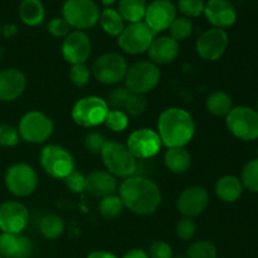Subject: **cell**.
I'll return each instance as SVG.
<instances>
[{"label": "cell", "instance_id": "cell-49", "mask_svg": "<svg viewBox=\"0 0 258 258\" xmlns=\"http://www.w3.org/2000/svg\"><path fill=\"white\" fill-rule=\"evenodd\" d=\"M256 111L258 112V98H257V110Z\"/></svg>", "mask_w": 258, "mask_h": 258}, {"label": "cell", "instance_id": "cell-18", "mask_svg": "<svg viewBox=\"0 0 258 258\" xmlns=\"http://www.w3.org/2000/svg\"><path fill=\"white\" fill-rule=\"evenodd\" d=\"M91 39L82 30L71 32L63 39L62 43V55L66 62L71 64L86 63L91 55Z\"/></svg>", "mask_w": 258, "mask_h": 258}, {"label": "cell", "instance_id": "cell-16", "mask_svg": "<svg viewBox=\"0 0 258 258\" xmlns=\"http://www.w3.org/2000/svg\"><path fill=\"white\" fill-rule=\"evenodd\" d=\"M176 18V7L169 0H154L148 5L145 13V24L154 34L169 29Z\"/></svg>", "mask_w": 258, "mask_h": 258}, {"label": "cell", "instance_id": "cell-40", "mask_svg": "<svg viewBox=\"0 0 258 258\" xmlns=\"http://www.w3.org/2000/svg\"><path fill=\"white\" fill-rule=\"evenodd\" d=\"M20 141V135L18 128L9 123H2L0 125V145L5 148H13L17 146Z\"/></svg>", "mask_w": 258, "mask_h": 258}, {"label": "cell", "instance_id": "cell-24", "mask_svg": "<svg viewBox=\"0 0 258 258\" xmlns=\"http://www.w3.org/2000/svg\"><path fill=\"white\" fill-rule=\"evenodd\" d=\"M243 185L241 179L234 175H224L218 179L216 184V194L224 203H234L243 194Z\"/></svg>", "mask_w": 258, "mask_h": 258}, {"label": "cell", "instance_id": "cell-7", "mask_svg": "<svg viewBox=\"0 0 258 258\" xmlns=\"http://www.w3.org/2000/svg\"><path fill=\"white\" fill-rule=\"evenodd\" d=\"M227 128L232 135L243 141L258 139V112L248 106H236L226 116Z\"/></svg>", "mask_w": 258, "mask_h": 258}, {"label": "cell", "instance_id": "cell-14", "mask_svg": "<svg viewBox=\"0 0 258 258\" xmlns=\"http://www.w3.org/2000/svg\"><path fill=\"white\" fill-rule=\"evenodd\" d=\"M228 43L229 38L226 30L212 28L199 35L196 42V49L203 59L214 62L223 57Z\"/></svg>", "mask_w": 258, "mask_h": 258}, {"label": "cell", "instance_id": "cell-45", "mask_svg": "<svg viewBox=\"0 0 258 258\" xmlns=\"http://www.w3.org/2000/svg\"><path fill=\"white\" fill-rule=\"evenodd\" d=\"M149 258H173L170 244L164 241H154L149 247Z\"/></svg>", "mask_w": 258, "mask_h": 258}, {"label": "cell", "instance_id": "cell-25", "mask_svg": "<svg viewBox=\"0 0 258 258\" xmlns=\"http://www.w3.org/2000/svg\"><path fill=\"white\" fill-rule=\"evenodd\" d=\"M166 169L174 174H184L191 165V155L185 148H169L164 155Z\"/></svg>", "mask_w": 258, "mask_h": 258}, {"label": "cell", "instance_id": "cell-26", "mask_svg": "<svg viewBox=\"0 0 258 258\" xmlns=\"http://www.w3.org/2000/svg\"><path fill=\"white\" fill-rule=\"evenodd\" d=\"M44 7L40 0H23L19 5V17L29 27L39 25L44 19Z\"/></svg>", "mask_w": 258, "mask_h": 258}, {"label": "cell", "instance_id": "cell-32", "mask_svg": "<svg viewBox=\"0 0 258 258\" xmlns=\"http://www.w3.org/2000/svg\"><path fill=\"white\" fill-rule=\"evenodd\" d=\"M239 179L244 189L258 193V158L252 159L243 166Z\"/></svg>", "mask_w": 258, "mask_h": 258}, {"label": "cell", "instance_id": "cell-12", "mask_svg": "<svg viewBox=\"0 0 258 258\" xmlns=\"http://www.w3.org/2000/svg\"><path fill=\"white\" fill-rule=\"evenodd\" d=\"M154 34L145 22L130 23L123 28L122 33L118 35V47L127 54H141L148 52L149 47L153 43Z\"/></svg>", "mask_w": 258, "mask_h": 258}, {"label": "cell", "instance_id": "cell-34", "mask_svg": "<svg viewBox=\"0 0 258 258\" xmlns=\"http://www.w3.org/2000/svg\"><path fill=\"white\" fill-rule=\"evenodd\" d=\"M218 252L214 243L209 241L193 242L186 249V258H217Z\"/></svg>", "mask_w": 258, "mask_h": 258}, {"label": "cell", "instance_id": "cell-37", "mask_svg": "<svg viewBox=\"0 0 258 258\" xmlns=\"http://www.w3.org/2000/svg\"><path fill=\"white\" fill-rule=\"evenodd\" d=\"M204 8L206 4L203 0H179L176 9L185 18H197L204 14Z\"/></svg>", "mask_w": 258, "mask_h": 258}, {"label": "cell", "instance_id": "cell-2", "mask_svg": "<svg viewBox=\"0 0 258 258\" xmlns=\"http://www.w3.org/2000/svg\"><path fill=\"white\" fill-rule=\"evenodd\" d=\"M158 134L166 148H184L196 134V122L190 113L180 107H169L158 118Z\"/></svg>", "mask_w": 258, "mask_h": 258}, {"label": "cell", "instance_id": "cell-41", "mask_svg": "<svg viewBox=\"0 0 258 258\" xmlns=\"http://www.w3.org/2000/svg\"><path fill=\"white\" fill-rule=\"evenodd\" d=\"M197 231V224L193 221V218H188V217H183L180 221L176 223L175 232L176 236L181 239V241H190L193 239L194 234Z\"/></svg>", "mask_w": 258, "mask_h": 258}, {"label": "cell", "instance_id": "cell-23", "mask_svg": "<svg viewBox=\"0 0 258 258\" xmlns=\"http://www.w3.org/2000/svg\"><path fill=\"white\" fill-rule=\"evenodd\" d=\"M148 52L150 62L155 63L156 66L169 64V63L174 62L178 57L179 43L168 35L154 38Z\"/></svg>", "mask_w": 258, "mask_h": 258}, {"label": "cell", "instance_id": "cell-21", "mask_svg": "<svg viewBox=\"0 0 258 258\" xmlns=\"http://www.w3.org/2000/svg\"><path fill=\"white\" fill-rule=\"evenodd\" d=\"M33 253V243L22 233L0 234V256L2 258H29Z\"/></svg>", "mask_w": 258, "mask_h": 258}, {"label": "cell", "instance_id": "cell-39", "mask_svg": "<svg viewBox=\"0 0 258 258\" xmlns=\"http://www.w3.org/2000/svg\"><path fill=\"white\" fill-rule=\"evenodd\" d=\"M130 91L126 87H116L108 95V100L106 101L110 110H122L125 107V103L130 96Z\"/></svg>", "mask_w": 258, "mask_h": 258}, {"label": "cell", "instance_id": "cell-3", "mask_svg": "<svg viewBox=\"0 0 258 258\" xmlns=\"http://www.w3.org/2000/svg\"><path fill=\"white\" fill-rule=\"evenodd\" d=\"M100 155L106 170L115 178L126 179L135 174L138 168L136 158L123 144L117 141H107Z\"/></svg>", "mask_w": 258, "mask_h": 258}, {"label": "cell", "instance_id": "cell-43", "mask_svg": "<svg viewBox=\"0 0 258 258\" xmlns=\"http://www.w3.org/2000/svg\"><path fill=\"white\" fill-rule=\"evenodd\" d=\"M64 180L66 186L70 189L72 193H82L86 190V176L78 170H73Z\"/></svg>", "mask_w": 258, "mask_h": 258}, {"label": "cell", "instance_id": "cell-20", "mask_svg": "<svg viewBox=\"0 0 258 258\" xmlns=\"http://www.w3.org/2000/svg\"><path fill=\"white\" fill-rule=\"evenodd\" d=\"M208 22L213 28H229L236 23L237 12L229 0H209L204 8Z\"/></svg>", "mask_w": 258, "mask_h": 258}, {"label": "cell", "instance_id": "cell-51", "mask_svg": "<svg viewBox=\"0 0 258 258\" xmlns=\"http://www.w3.org/2000/svg\"><path fill=\"white\" fill-rule=\"evenodd\" d=\"M0 258H2V256H0Z\"/></svg>", "mask_w": 258, "mask_h": 258}, {"label": "cell", "instance_id": "cell-5", "mask_svg": "<svg viewBox=\"0 0 258 258\" xmlns=\"http://www.w3.org/2000/svg\"><path fill=\"white\" fill-rule=\"evenodd\" d=\"M62 14L71 28L85 30L97 24L101 12L93 0H66Z\"/></svg>", "mask_w": 258, "mask_h": 258}, {"label": "cell", "instance_id": "cell-31", "mask_svg": "<svg viewBox=\"0 0 258 258\" xmlns=\"http://www.w3.org/2000/svg\"><path fill=\"white\" fill-rule=\"evenodd\" d=\"M123 208H125V206H123L121 198L115 194L105 197L98 203V212L105 219L117 218L122 213Z\"/></svg>", "mask_w": 258, "mask_h": 258}, {"label": "cell", "instance_id": "cell-19", "mask_svg": "<svg viewBox=\"0 0 258 258\" xmlns=\"http://www.w3.org/2000/svg\"><path fill=\"white\" fill-rule=\"evenodd\" d=\"M27 87V78L17 68L0 71V101L12 102L18 100Z\"/></svg>", "mask_w": 258, "mask_h": 258}, {"label": "cell", "instance_id": "cell-35", "mask_svg": "<svg viewBox=\"0 0 258 258\" xmlns=\"http://www.w3.org/2000/svg\"><path fill=\"white\" fill-rule=\"evenodd\" d=\"M148 100H146L145 95H139V93L131 92L128 96L127 101L125 103V111L127 115L130 116H141L146 110H148Z\"/></svg>", "mask_w": 258, "mask_h": 258}, {"label": "cell", "instance_id": "cell-8", "mask_svg": "<svg viewBox=\"0 0 258 258\" xmlns=\"http://www.w3.org/2000/svg\"><path fill=\"white\" fill-rule=\"evenodd\" d=\"M53 121L40 111H29L19 121L20 139L30 144H43L53 133Z\"/></svg>", "mask_w": 258, "mask_h": 258}, {"label": "cell", "instance_id": "cell-38", "mask_svg": "<svg viewBox=\"0 0 258 258\" xmlns=\"http://www.w3.org/2000/svg\"><path fill=\"white\" fill-rule=\"evenodd\" d=\"M91 78V70L86 63L72 64L70 70V80L76 87H85Z\"/></svg>", "mask_w": 258, "mask_h": 258}, {"label": "cell", "instance_id": "cell-6", "mask_svg": "<svg viewBox=\"0 0 258 258\" xmlns=\"http://www.w3.org/2000/svg\"><path fill=\"white\" fill-rule=\"evenodd\" d=\"M108 111L110 108L106 100L97 96H86L73 105L71 116L82 127H96L105 123Z\"/></svg>", "mask_w": 258, "mask_h": 258}, {"label": "cell", "instance_id": "cell-42", "mask_svg": "<svg viewBox=\"0 0 258 258\" xmlns=\"http://www.w3.org/2000/svg\"><path fill=\"white\" fill-rule=\"evenodd\" d=\"M106 143H107V140H106L105 136L101 133H96V131L87 134L85 140H83L86 150L91 154H101Z\"/></svg>", "mask_w": 258, "mask_h": 258}, {"label": "cell", "instance_id": "cell-36", "mask_svg": "<svg viewBox=\"0 0 258 258\" xmlns=\"http://www.w3.org/2000/svg\"><path fill=\"white\" fill-rule=\"evenodd\" d=\"M105 125L115 133H121L128 126V115L122 110H110L106 116Z\"/></svg>", "mask_w": 258, "mask_h": 258}, {"label": "cell", "instance_id": "cell-10", "mask_svg": "<svg viewBox=\"0 0 258 258\" xmlns=\"http://www.w3.org/2000/svg\"><path fill=\"white\" fill-rule=\"evenodd\" d=\"M126 59L118 53H103L96 58L92 66V75L103 85H116L125 80L127 72Z\"/></svg>", "mask_w": 258, "mask_h": 258}, {"label": "cell", "instance_id": "cell-33", "mask_svg": "<svg viewBox=\"0 0 258 258\" xmlns=\"http://www.w3.org/2000/svg\"><path fill=\"white\" fill-rule=\"evenodd\" d=\"M169 30H170V37L179 43L190 37L193 33V23L190 22L189 18L176 17L169 27Z\"/></svg>", "mask_w": 258, "mask_h": 258}, {"label": "cell", "instance_id": "cell-22", "mask_svg": "<svg viewBox=\"0 0 258 258\" xmlns=\"http://www.w3.org/2000/svg\"><path fill=\"white\" fill-rule=\"evenodd\" d=\"M117 189V180L107 170L91 171L86 176V190L96 198H105L113 194Z\"/></svg>", "mask_w": 258, "mask_h": 258}, {"label": "cell", "instance_id": "cell-1", "mask_svg": "<svg viewBox=\"0 0 258 258\" xmlns=\"http://www.w3.org/2000/svg\"><path fill=\"white\" fill-rule=\"evenodd\" d=\"M118 197L125 208L139 216L155 213L161 204V190L153 180L144 176L126 178L118 189Z\"/></svg>", "mask_w": 258, "mask_h": 258}, {"label": "cell", "instance_id": "cell-30", "mask_svg": "<svg viewBox=\"0 0 258 258\" xmlns=\"http://www.w3.org/2000/svg\"><path fill=\"white\" fill-rule=\"evenodd\" d=\"M39 231L45 239H57L64 231V221L58 214L49 213L40 219Z\"/></svg>", "mask_w": 258, "mask_h": 258}, {"label": "cell", "instance_id": "cell-28", "mask_svg": "<svg viewBox=\"0 0 258 258\" xmlns=\"http://www.w3.org/2000/svg\"><path fill=\"white\" fill-rule=\"evenodd\" d=\"M146 8V0H120L118 3V13L128 23L143 22Z\"/></svg>", "mask_w": 258, "mask_h": 258}, {"label": "cell", "instance_id": "cell-13", "mask_svg": "<svg viewBox=\"0 0 258 258\" xmlns=\"http://www.w3.org/2000/svg\"><path fill=\"white\" fill-rule=\"evenodd\" d=\"M126 146L136 159H150L158 155L163 143L158 131L139 128L128 135Z\"/></svg>", "mask_w": 258, "mask_h": 258}, {"label": "cell", "instance_id": "cell-29", "mask_svg": "<svg viewBox=\"0 0 258 258\" xmlns=\"http://www.w3.org/2000/svg\"><path fill=\"white\" fill-rule=\"evenodd\" d=\"M98 22H100L103 32L107 33L108 35H112V37H118L125 28V23H123L125 20L122 19L120 13L115 9H111V8H107L103 12H101Z\"/></svg>", "mask_w": 258, "mask_h": 258}, {"label": "cell", "instance_id": "cell-48", "mask_svg": "<svg viewBox=\"0 0 258 258\" xmlns=\"http://www.w3.org/2000/svg\"><path fill=\"white\" fill-rule=\"evenodd\" d=\"M101 2H102V4L106 5V7H110L113 3H116V0H101Z\"/></svg>", "mask_w": 258, "mask_h": 258}, {"label": "cell", "instance_id": "cell-27", "mask_svg": "<svg viewBox=\"0 0 258 258\" xmlns=\"http://www.w3.org/2000/svg\"><path fill=\"white\" fill-rule=\"evenodd\" d=\"M206 107L212 115L221 117L228 115L234 106L233 100L228 93L224 91H214L207 97Z\"/></svg>", "mask_w": 258, "mask_h": 258}, {"label": "cell", "instance_id": "cell-46", "mask_svg": "<svg viewBox=\"0 0 258 258\" xmlns=\"http://www.w3.org/2000/svg\"><path fill=\"white\" fill-rule=\"evenodd\" d=\"M122 258H149V254L148 252L144 251V249L134 248L130 249L128 252H126L122 256Z\"/></svg>", "mask_w": 258, "mask_h": 258}, {"label": "cell", "instance_id": "cell-47", "mask_svg": "<svg viewBox=\"0 0 258 258\" xmlns=\"http://www.w3.org/2000/svg\"><path fill=\"white\" fill-rule=\"evenodd\" d=\"M87 258H118V257L107 251H93L88 254Z\"/></svg>", "mask_w": 258, "mask_h": 258}, {"label": "cell", "instance_id": "cell-17", "mask_svg": "<svg viewBox=\"0 0 258 258\" xmlns=\"http://www.w3.org/2000/svg\"><path fill=\"white\" fill-rule=\"evenodd\" d=\"M209 204V194L203 186H189L178 197L176 208L183 217L194 218L203 213Z\"/></svg>", "mask_w": 258, "mask_h": 258}, {"label": "cell", "instance_id": "cell-15", "mask_svg": "<svg viewBox=\"0 0 258 258\" xmlns=\"http://www.w3.org/2000/svg\"><path fill=\"white\" fill-rule=\"evenodd\" d=\"M29 213L27 207L17 201H8L0 206L2 233L19 234L27 228Z\"/></svg>", "mask_w": 258, "mask_h": 258}, {"label": "cell", "instance_id": "cell-11", "mask_svg": "<svg viewBox=\"0 0 258 258\" xmlns=\"http://www.w3.org/2000/svg\"><path fill=\"white\" fill-rule=\"evenodd\" d=\"M5 185L13 196L25 198L34 193L37 189L38 175L34 169L28 164H14L5 173Z\"/></svg>", "mask_w": 258, "mask_h": 258}, {"label": "cell", "instance_id": "cell-44", "mask_svg": "<svg viewBox=\"0 0 258 258\" xmlns=\"http://www.w3.org/2000/svg\"><path fill=\"white\" fill-rule=\"evenodd\" d=\"M47 29L53 37L57 38H66L71 33L70 24L63 18H53L52 20H49Z\"/></svg>", "mask_w": 258, "mask_h": 258}, {"label": "cell", "instance_id": "cell-9", "mask_svg": "<svg viewBox=\"0 0 258 258\" xmlns=\"http://www.w3.org/2000/svg\"><path fill=\"white\" fill-rule=\"evenodd\" d=\"M40 165L54 179H66L75 169V160L68 150L58 145H47L40 151Z\"/></svg>", "mask_w": 258, "mask_h": 258}, {"label": "cell", "instance_id": "cell-4", "mask_svg": "<svg viewBox=\"0 0 258 258\" xmlns=\"http://www.w3.org/2000/svg\"><path fill=\"white\" fill-rule=\"evenodd\" d=\"M160 77V70L155 63L150 60H140L127 68L125 85L130 92L145 95L159 85Z\"/></svg>", "mask_w": 258, "mask_h": 258}, {"label": "cell", "instance_id": "cell-50", "mask_svg": "<svg viewBox=\"0 0 258 258\" xmlns=\"http://www.w3.org/2000/svg\"><path fill=\"white\" fill-rule=\"evenodd\" d=\"M257 154H258V148H257Z\"/></svg>", "mask_w": 258, "mask_h": 258}]
</instances>
